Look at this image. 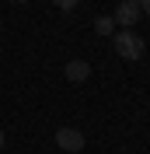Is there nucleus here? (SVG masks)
<instances>
[{"label":"nucleus","mask_w":150,"mask_h":154,"mask_svg":"<svg viewBox=\"0 0 150 154\" xmlns=\"http://www.w3.org/2000/svg\"><path fill=\"white\" fill-rule=\"evenodd\" d=\"M14 4H28V0H14Z\"/></svg>","instance_id":"1a4fd4ad"},{"label":"nucleus","mask_w":150,"mask_h":154,"mask_svg":"<svg viewBox=\"0 0 150 154\" xmlns=\"http://www.w3.org/2000/svg\"><path fill=\"white\" fill-rule=\"evenodd\" d=\"M112 46H115V53H119L122 60H140L143 56V38L133 28H119L112 35Z\"/></svg>","instance_id":"f257e3e1"},{"label":"nucleus","mask_w":150,"mask_h":154,"mask_svg":"<svg viewBox=\"0 0 150 154\" xmlns=\"http://www.w3.org/2000/svg\"><path fill=\"white\" fill-rule=\"evenodd\" d=\"M52 4H56V7H59V11H74V7H77V4H80V0H52Z\"/></svg>","instance_id":"423d86ee"},{"label":"nucleus","mask_w":150,"mask_h":154,"mask_svg":"<svg viewBox=\"0 0 150 154\" xmlns=\"http://www.w3.org/2000/svg\"><path fill=\"white\" fill-rule=\"evenodd\" d=\"M140 11H147V14H150V0H143V4H140Z\"/></svg>","instance_id":"0eeeda50"},{"label":"nucleus","mask_w":150,"mask_h":154,"mask_svg":"<svg viewBox=\"0 0 150 154\" xmlns=\"http://www.w3.org/2000/svg\"><path fill=\"white\" fill-rule=\"evenodd\" d=\"M94 32L105 35V38H112V35H115V21H112V18H98V21H94Z\"/></svg>","instance_id":"39448f33"},{"label":"nucleus","mask_w":150,"mask_h":154,"mask_svg":"<svg viewBox=\"0 0 150 154\" xmlns=\"http://www.w3.org/2000/svg\"><path fill=\"white\" fill-rule=\"evenodd\" d=\"M63 74H66V81H74V84H80V81H87L91 67H87L84 60H70V63L63 67Z\"/></svg>","instance_id":"20e7f679"},{"label":"nucleus","mask_w":150,"mask_h":154,"mask_svg":"<svg viewBox=\"0 0 150 154\" xmlns=\"http://www.w3.org/2000/svg\"><path fill=\"white\" fill-rule=\"evenodd\" d=\"M0 151H4V130H0Z\"/></svg>","instance_id":"6e6552de"},{"label":"nucleus","mask_w":150,"mask_h":154,"mask_svg":"<svg viewBox=\"0 0 150 154\" xmlns=\"http://www.w3.org/2000/svg\"><path fill=\"white\" fill-rule=\"evenodd\" d=\"M133 4H143V0H133Z\"/></svg>","instance_id":"9d476101"},{"label":"nucleus","mask_w":150,"mask_h":154,"mask_svg":"<svg viewBox=\"0 0 150 154\" xmlns=\"http://www.w3.org/2000/svg\"><path fill=\"white\" fill-rule=\"evenodd\" d=\"M140 18H143V11H140V4H133V0H122L119 7H115V14H112V21L119 28H133Z\"/></svg>","instance_id":"7ed1b4c3"},{"label":"nucleus","mask_w":150,"mask_h":154,"mask_svg":"<svg viewBox=\"0 0 150 154\" xmlns=\"http://www.w3.org/2000/svg\"><path fill=\"white\" fill-rule=\"evenodd\" d=\"M56 147L66 151V154H80V151H84V133L63 126V130H56Z\"/></svg>","instance_id":"f03ea898"}]
</instances>
